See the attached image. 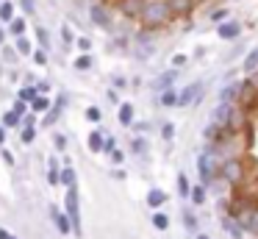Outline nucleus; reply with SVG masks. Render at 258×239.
Returning <instances> with one entry per match:
<instances>
[{
  "instance_id": "nucleus-24",
  "label": "nucleus",
  "mask_w": 258,
  "mask_h": 239,
  "mask_svg": "<svg viewBox=\"0 0 258 239\" xmlns=\"http://www.w3.org/2000/svg\"><path fill=\"white\" fill-rule=\"evenodd\" d=\"M9 33H12V36H23L25 33V20L12 17V20H9Z\"/></svg>"
},
{
  "instance_id": "nucleus-16",
  "label": "nucleus",
  "mask_w": 258,
  "mask_h": 239,
  "mask_svg": "<svg viewBox=\"0 0 258 239\" xmlns=\"http://www.w3.org/2000/svg\"><path fill=\"white\" fill-rule=\"evenodd\" d=\"M142 6H145V0H119V9L125 17H139Z\"/></svg>"
},
{
  "instance_id": "nucleus-44",
  "label": "nucleus",
  "mask_w": 258,
  "mask_h": 239,
  "mask_svg": "<svg viewBox=\"0 0 258 239\" xmlns=\"http://www.w3.org/2000/svg\"><path fill=\"white\" fill-rule=\"evenodd\" d=\"M0 156H3V161H6L9 167L14 164V153H12V150H9V148H3V145H0Z\"/></svg>"
},
{
  "instance_id": "nucleus-56",
  "label": "nucleus",
  "mask_w": 258,
  "mask_h": 239,
  "mask_svg": "<svg viewBox=\"0 0 258 239\" xmlns=\"http://www.w3.org/2000/svg\"><path fill=\"white\" fill-rule=\"evenodd\" d=\"M0 239H9V231H6V228H0Z\"/></svg>"
},
{
  "instance_id": "nucleus-32",
  "label": "nucleus",
  "mask_w": 258,
  "mask_h": 239,
  "mask_svg": "<svg viewBox=\"0 0 258 239\" xmlns=\"http://www.w3.org/2000/svg\"><path fill=\"white\" fill-rule=\"evenodd\" d=\"M58 114H61V109H58V106H50V109L45 111V120H42V125H53V122L58 120Z\"/></svg>"
},
{
  "instance_id": "nucleus-57",
  "label": "nucleus",
  "mask_w": 258,
  "mask_h": 239,
  "mask_svg": "<svg viewBox=\"0 0 258 239\" xmlns=\"http://www.w3.org/2000/svg\"><path fill=\"white\" fill-rule=\"evenodd\" d=\"M195 239H211L208 233H195Z\"/></svg>"
},
{
  "instance_id": "nucleus-1",
  "label": "nucleus",
  "mask_w": 258,
  "mask_h": 239,
  "mask_svg": "<svg viewBox=\"0 0 258 239\" xmlns=\"http://www.w3.org/2000/svg\"><path fill=\"white\" fill-rule=\"evenodd\" d=\"M172 11H169L167 0H145V6H142L139 17L136 20L142 22V28H147V31H156V28H164L169 20H172Z\"/></svg>"
},
{
  "instance_id": "nucleus-22",
  "label": "nucleus",
  "mask_w": 258,
  "mask_h": 239,
  "mask_svg": "<svg viewBox=\"0 0 258 239\" xmlns=\"http://www.w3.org/2000/svg\"><path fill=\"white\" fill-rule=\"evenodd\" d=\"M189 198H191V203H195V206H203V203H206V183H197V186H191V189H189Z\"/></svg>"
},
{
  "instance_id": "nucleus-13",
  "label": "nucleus",
  "mask_w": 258,
  "mask_h": 239,
  "mask_svg": "<svg viewBox=\"0 0 258 239\" xmlns=\"http://www.w3.org/2000/svg\"><path fill=\"white\" fill-rule=\"evenodd\" d=\"M164 203H167V192L158 189V186H153L150 192H147V206H150V209H161Z\"/></svg>"
},
{
  "instance_id": "nucleus-3",
  "label": "nucleus",
  "mask_w": 258,
  "mask_h": 239,
  "mask_svg": "<svg viewBox=\"0 0 258 239\" xmlns=\"http://www.w3.org/2000/svg\"><path fill=\"white\" fill-rule=\"evenodd\" d=\"M64 214L70 217V225H73V233L81 236V200H78V186L70 183L67 186V195H64Z\"/></svg>"
},
{
  "instance_id": "nucleus-12",
  "label": "nucleus",
  "mask_w": 258,
  "mask_h": 239,
  "mask_svg": "<svg viewBox=\"0 0 258 239\" xmlns=\"http://www.w3.org/2000/svg\"><path fill=\"white\" fill-rule=\"evenodd\" d=\"M222 225H225V231L230 233V239H241V231H244V228H241V222L236 220V217L225 214L222 217Z\"/></svg>"
},
{
  "instance_id": "nucleus-55",
  "label": "nucleus",
  "mask_w": 258,
  "mask_h": 239,
  "mask_svg": "<svg viewBox=\"0 0 258 239\" xmlns=\"http://www.w3.org/2000/svg\"><path fill=\"white\" fill-rule=\"evenodd\" d=\"M0 44H6V31L0 28Z\"/></svg>"
},
{
  "instance_id": "nucleus-10",
  "label": "nucleus",
  "mask_w": 258,
  "mask_h": 239,
  "mask_svg": "<svg viewBox=\"0 0 258 239\" xmlns=\"http://www.w3.org/2000/svg\"><path fill=\"white\" fill-rule=\"evenodd\" d=\"M175 78H178V67H175V70L161 72V75H158L156 81H153V89H156V92H161V89H169V86H172Z\"/></svg>"
},
{
  "instance_id": "nucleus-48",
  "label": "nucleus",
  "mask_w": 258,
  "mask_h": 239,
  "mask_svg": "<svg viewBox=\"0 0 258 239\" xmlns=\"http://www.w3.org/2000/svg\"><path fill=\"white\" fill-rule=\"evenodd\" d=\"M225 17H228V11H225V9H217V11H211V20H214V22H222Z\"/></svg>"
},
{
  "instance_id": "nucleus-50",
  "label": "nucleus",
  "mask_w": 258,
  "mask_h": 239,
  "mask_svg": "<svg viewBox=\"0 0 258 239\" xmlns=\"http://www.w3.org/2000/svg\"><path fill=\"white\" fill-rule=\"evenodd\" d=\"M89 47H92V42H89L86 36H81V39H78V50H84V53H89Z\"/></svg>"
},
{
  "instance_id": "nucleus-17",
  "label": "nucleus",
  "mask_w": 258,
  "mask_h": 239,
  "mask_svg": "<svg viewBox=\"0 0 258 239\" xmlns=\"http://www.w3.org/2000/svg\"><path fill=\"white\" fill-rule=\"evenodd\" d=\"M28 106H31V111H34V114H45V111L50 109V98H45V92H39Z\"/></svg>"
},
{
  "instance_id": "nucleus-46",
  "label": "nucleus",
  "mask_w": 258,
  "mask_h": 239,
  "mask_svg": "<svg viewBox=\"0 0 258 239\" xmlns=\"http://www.w3.org/2000/svg\"><path fill=\"white\" fill-rule=\"evenodd\" d=\"M61 39H64V44H73V31H70V25H61Z\"/></svg>"
},
{
  "instance_id": "nucleus-53",
  "label": "nucleus",
  "mask_w": 258,
  "mask_h": 239,
  "mask_svg": "<svg viewBox=\"0 0 258 239\" xmlns=\"http://www.w3.org/2000/svg\"><path fill=\"white\" fill-rule=\"evenodd\" d=\"M125 83H128V81H125V78H119V75H117V78H114V86H119V89H122V86H125Z\"/></svg>"
},
{
  "instance_id": "nucleus-11",
  "label": "nucleus",
  "mask_w": 258,
  "mask_h": 239,
  "mask_svg": "<svg viewBox=\"0 0 258 239\" xmlns=\"http://www.w3.org/2000/svg\"><path fill=\"white\" fill-rule=\"evenodd\" d=\"M241 86H244V81H236V83H230V86H225L222 92H219V100H225V103H236L239 94H241Z\"/></svg>"
},
{
  "instance_id": "nucleus-21",
  "label": "nucleus",
  "mask_w": 258,
  "mask_h": 239,
  "mask_svg": "<svg viewBox=\"0 0 258 239\" xmlns=\"http://www.w3.org/2000/svg\"><path fill=\"white\" fill-rule=\"evenodd\" d=\"M241 70H244L247 75H252V72L258 70V47H252L250 53H247V59H244V64H241Z\"/></svg>"
},
{
  "instance_id": "nucleus-38",
  "label": "nucleus",
  "mask_w": 258,
  "mask_h": 239,
  "mask_svg": "<svg viewBox=\"0 0 258 239\" xmlns=\"http://www.w3.org/2000/svg\"><path fill=\"white\" fill-rule=\"evenodd\" d=\"M14 50H17V53H31V39H25V33H23V36H17V47H14Z\"/></svg>"
},
{
  "instance_id": "nucleus-34",
  "label": "nucleus",
  "mask_w": 258,
  "mask_h": 239,
  "mask_svg": "<svg viewBox=\"0 0 258 239\" xmlns=\"http://www.w3.org/2000/svg\"><path fill=\"white\" fill-rule=\"evenodd\" d=\"M36 139V125H25L23 128V145H34Z\"/></svg>"
},
{
  "instance_id": "nucleus-28",
  "label": "nucleus",
  "mask_w": 258,
  "mask_h": 239,
  "mask_svg": "<svg viewBox=\"0 0 258 239\" xmlns=\"http://www.w3.org/2000/svg\"><path fill=\"white\" fill-rule=\"evenodd\" d=\"M183 225H186V231L197 233V217H195L191 209H183Z\"/></svg>"
},
{
  "instance_id": "nucleus-49",
  "label": "nucleus",
  "mask_w": 258,
  "mask_h": 239,
  "mask_svg": "<svg viewBox=\"0 0 258 239\" xmlns=\"http://www.w3.org/2000/svg\"><path fill=\"white\" fill-rule=\"evenodd\" d=\"M3 59L14 61V59H17V50H14V47H3Z\"/></svg>"
},
{
  "instance_id": "nucleus-9",
  "label": "nucleus",
  "mask_w": 258,
  "mask_h": 239,
  "mask_svg": "<svg viewBox=\"0 0 258 239\" xmlns=\"http://www.w3.org/2000/svg\"><path fill=\"white\" fill-rule=\"evenodd\" d=\"M230 111H233V103H225V100H219V106L214 109V114H211V122H217V125H228Z\"/></svg>"
},
{
  "instance_id": "nucleus-5",
  "label": "nucleus",
  "mask_w": 258,
  "mask_h": 239,
  "mask_svg": "<svg viewBox=\"0 0 258 239\" xmlns=\"http://www.w3.org/2000/svg\"><path fill=\"white\" fill-rule=\"evenodd\" d=\"M200 94H203V83H189L183 92H178V106H195L200 103Z\"/></svg>"
},
{
  "instance_id": "nucleus-29",
  "label": "nucleus",
  "mask_w": 258,
  "mask_h": 239,
  "mask_svg": "<svg viewBox=\"0 0 258 239\" xmlns=\"http://www.w3.org/2000/svg\"><path fill=\"white\" fill-rule=\"evenodd\" d=\"M0 122H3L6 128H17V125H20V114H17V111H12V109H9L6 114L0 117Z\"/></svg>"
},
{
  "instance_id": "nucleus-31",
  "label": "nucleus",
  "mask_w": 258,
  "mask_h": 239,
  "mask_svg": "<svg viewBox=\"0 0 258 239\" xmlns=\"http://www.w3.org/2000/svg\"><path fill=\"white\" fill-rule=\"evenodd\" d=\"M189 189H191L189 178H186L183 172H178V195H180V198H189Z\"/></svg>"
},
{
  "instance_id": "nucleus-26",
  "label": "nucleus",
  "mask_w": 258,
  "mask_h": 239,
  "mask_svg": "<svg viewBox=\"0 0 258 239\" xmlns=\"http://www.w3.org/2000/svg\"><path fill=\"white\" fill-rule=\"evenodd\" d=\"M14 9H17V6H14L12 0H3V3H0V20L9 22V20L14 17Z\"/></svg>"
},
{
  "instance_id": "nucleus-2",
  "label": "nucleus",
  "mask_w": 258,
  "mask_h": 239,
  "mask_svg": "<svg viewBox=\"0 0 258 239\" xmlns=\"http://www.w3.org/2000/svg\"><path fill=\"white\" fill-rule=\"evenodd\" d=\"M219 150L217 148H208V150H203L200 156H197V172H200V181L206 183H214L219 178Z\"/></svg>"
},
{
  "instance_id": "nucleus-35",
  "label": "nucleus",
  "mask_w": 258,
  "mask_h": 239,
  "mask_svg": "<svg viewBox=\"0 0 258 239\" xmlns=\"http://www.w3.org/2000/svg\"><path fill=\"white\" fill-rule=\"evenodd\" d=\"M92 67V56L89 53H81L78 59H75V70H89Z\"/></svg>"
},
{
  "instance_id": "nucleus-7",
  "label": "nucleus",
  "mask_w": 258,
  "mask_h": 239,
  "mask_svg": "<svg viewBox=\"0 0 258 239\" xmlns=\"http://www.w3.org/2000/svg\"><path fill=\"white\" fill-rule=\"evenodd\" d=\"M217 33H219V39H239V33H241V25L236 20H222L219 22V28H217Z\"/></svg>"
},
{
  "instance_id": "nucleus-37",
  "label": "nucleus",
  "mask_w": 258,
  "mask_h": 239,
  "mask_svg": "<svg viewBox=\"0 0 258 239\" xmlns=\"http://www.w3.org/2000/svg\"><path fill=\"white\" fill-rule=\"evenodd\" d=\"M36 42H39L42 47L47 50V47H50V33H47L45 28H36Z\"/></svg>"
},
{
  "instance_id": "nucleus-47",
  "label": "nucleus",
  "mask_w": 258,
  "mask_h": 239,
  "mask_svg": "<svg viewBox=\"0 0 258 239\" xmlns=\"http://www.w3.org/2000/svg\"><path fill=\"white\" fill-rule=\"evenodd\" d=\"M20 9H23L25 11V14H34V0H20Z\"/></svg>"
},
{
  "instance_id": "nucleus-8",
  "label": "nucleus",
  "mask_w": 258,
  "mask_h": 239,
  "mask_svg": "<svg viewBox=\"0 0 258 239\" xmlns=\"http://www.w3.org/2000/svg\"><path fill=\"white\" fill-rule=\"evenodd\" d=\"M50 220L56 222V228H58V233H73V225H70V217L64 214V211H58V206H50Z\"/></svg>"
},
{
  "instance_id": "nucleus-25",
  "label": "nucleus",
  "mask_w": 258,
  "mask_h": 239,
  "mask_svg": "<svg viewBox=\"0 0 258 239\" xmlns=\"http://www.w3.org/2000/svg\"><path fill=\"white\" fill-rule=\"evenodd\" d=\"M153 50H156V44H153L150 39H145V42H139V47H136V56H139V59H150Z\"/></svg>"
},
{
  "instance_id": "nucleus-36",
  "label": "nucleus",
  "mask_w": 258,
  "mask_h": 239,
  "mask_svg": "<svg viewBox=\"0 0 258 239\" xmlns=\"http://www.w3.org/2000/svg\"><path fill=\"white\" fill-rule=\"evenodd\" d=\"M86 120H89V122H95V125H97V122L103 120V111L97 109V106H89V109H86Z\"/></svg>"
},
{
  "instance_id": "nucleus-42",
  "label": "nucleus",
  "mask_w": 258,
  "mask_h": 239,
  "mask_svg": "<svg viewBox=\"0 0 258 239\" xmlns=\"http://www.w3.org/2000/svg\"><path fill=\"white\" fill-rule=\"evenodd\" d=\"M12 111H17L20 117H23V114H28V103H25V100H20V98H17V103L12 106Z\"/></svg>"
},
{
  "instance_id": "nucleus-43",
  "label": "nucleus",
  "mask_w": 258,
  "mask_h": 239,
  "mask_svg": "<svg viewBox=\"0 0 258 239\" xmlns=\"http://www.w3.org/2000/svg\"><path fill=\"white\" fill-rule=\"evenodd\" d=\"M53 145H56V150H67V136H64V133H56V136H53Z\"/></svg>"
},
{
  "instance_id": "nucleus-40",
  "label": "nucleus",
  "mask_w": 258,
  "mask_h": 239,
  "mask_svg": "<svg viewBox=\"0 0 258 239\" xmlns=\"http://www.w3.org/2000/svg\"><path fill=\"white\" fill-rule=\"evenodd\" d=\"M34 61H36L39 67H45V64H47V50H45V47L34 50Z\"/></svg>"
},
{
  "instance_id": "nucleus-51",
  "label": "nucleus",
  "mask_w": 258,
  "mask_h": 239,
  "mask_svg": "<svg viewBox=\"0 0 258 239\" xmlns=\"http://www.w3.org/2000/svg\"><path fill=\"white\" fill-rule=\"evenodd\" d=\"M106 98H108V103H119V94L114 92V89H108V94H106Z\"/></svg>"
},
{
  "instance_id": "nucleus-39",
  "label": "nucleus",
  "mask_w": 258,
  "mask_h": 239,
  "mask_svg": "<svg viewBox=\"0 0 258 239\" xmlns=\"http://www.w3.org/2000/svg\"><path fill=\"white\" fill-rule=\"evenodd\" d=\"M172 136H175V125L172 122H164L161 125V139L164 142H172Z\"/></svg>"
},
{
  "instance_id": "nucleus-4",
  "label": "nucleus",
  "mask_w": 258,
  "mask_h": 239,
  "mask_svg": "<svg viewBox=\"0 0 258 239\" xmlns=\"http://www.w3.org/2000/svg\"><path fill=\"white\" fill-rule=\"evenodd\" d=\"M219 178H222V181H228L230 186L241 183V181H244V161L236 159V156L222 159V161H219Z\"/></svg>"
},
{
  "instance_id": "nucleus-14",
  "label": "nucleus",
  "mask_w": 258,
  "mask_h": 239,
  "mask_svg": "<svg viewBox=\"0 0 258 239\" xmlns=\"http://www.w3.org/2000/svg\"><path fill=\"white\" fill-rule=\"evenodd\" d=\"M169 11L172 14H191V9H195V0H167Z\"/></svg>"
},
{
  "instance_id": "nucleus-23",
  "label": "nucleus",
  "mask_w": 258,
  "mask_h": 239,
  "mask_svg": "<svg viewBox=\"0 0 258 239\" xmlns=\"http://www.w3.org/2000/svg\"><path fill=\"white\" fill-rule=\"evenodd\" d=\"M36 94H39V89H36V83H25V86L17 92V98H20V100H25V103H31V100H34Z\"/></svg>"
},
{
  "instance_id": "nucleus-20",
  "label": "nucleus",
  "mask_w": 258,
  "mask_h": 239,
  "mask_svg": "<svg viewBox=\"0 0 258 239\" xmlns=\"http://www.w3.org/2000/svg\"><path fill=\"white\" fill-rule=\"evenodd\" d=\"M78 181V175H75V170L70 164H61V172H58V183L61 186H70V183H75Z\"/></svg>"
},
{
  "instance_id": "nucleus-19",
  "label": "nucleus",
  "mask_w": 258,
  "mask_h": 239,
  "mask_svg": "<svg viewBox=\"0 0 258 239\" xmlns=\"http://www.w3.org/2000/svg\"><path fill=\"white\" fill-rule=\"evenodd\" d=\"M117 120L122 122V125H134V106H131V103H119Z\"/></svg>"
},
{
  "instance_id": "nucleus-52",
  "label": "nucleus",
  "mask_w": 258,
  "mask_h": 239,
  "mask_svg": "<svg viewBox=\"0 0 258 239\" xmlns=\"http://www.w3.org/2000/svg\"><path fill=\"white\" fill-rule=\"evenodd\" d=\"M186 64V56H175L172 59V67H183Z\"/></svg>"
},
{
  "instance_id": "nucleus-58",
  "label": "nucleus",
  "mask_w": 258,
  "mask_h": 239,
  "mask_svg": "<svg viewBox=\"0 0 258 239\" xmlns=\"http://www.w3.org/2000/svg\"><path fill=\"white\" fill-rule=\"evenodd\" d=\"M9 239H17V236H12V233H9Z\"/></svg>"
},
{
  "instance_id": "nucleus-54",
  "label": "nucleus",
  "mask_w": 258,
  "mask_h": 239,
  "mask_svg": "<svg viewBox=\"0 0 258 239\" xmlns=\"http://www.w3.org/2000/svg\"><path fill=\"white\" fill-rule=\"evenodd\" d=\"M6 142V125H0V145Z\"/></svg>"
},
{
  "instance_id": "nucleus-30",
  "label": "nucleus",
  "mask_w": 258,
  "mask_h": 239,
  "mask_svg": "<svg viewBox=\"0 0 258 239\" xmlns=\"http://www.w3.org/2000/svg\"><path fill=\"white\" fill-rule=\"evenodd\" d=\"M153 225H156L158 231H167V228H169V217L164 214V211H156V214H153Z\"/></svg>"
},
{
  "instance_id": "nucleus-45",
  "label": "nucleus",
  "mask_w": 258,
  "mask_h": 239,
  "mask_svg": "<svg viewBox=\"0 0 258 239\" xmlns=\"http://www.w3.org/2000/svg\"><path fill=\"white\" fill-rule=\"evenodd\" d=\"M111 161H114V164H122V161H125V153H122L119 148H114V150H111Z\"/></svg>"
},
{
  "instance_id": "nucleus-41",
  "label": "nucleus",
  "mask_w": 258,
  "mask_h": 239,
  "mask_svg": "<svg viewBox=\"0 0 258 239\" xmlns=\"http://www.w3.org/2000/svg\"><path fill=\"white\" fill-rule=\"evenodd\" d=\"M114 148H117V139H114V136H103V153H111Z\"/></svg>"
},
{
  "instance_id": "nucleus-33",
  "label": "nucleus",
  "mask_w": 258,
  "mask_h": 239,
  "mask_svg": "<svg viewBox=\"0 0 258 239\" xmlns=\"http://www.w3.org/2000/svg\"><path fill=\"white\" fill-rule=\"evenodd\" d=\"M131 150H134L136 156H142V153H147V139H142V136H136L134 142H131Z\"/></svg>"
},
{
  "instance_id": "nucleus-27",
  "label": "nucleus",
  "mask_w": 258,
  "mask_h": 239,
  "mask_svg": "<svg viewBox=\"0 0 258 239\" xmlns=\"http://www.w3.org/2000/svg\"><path fill=\"white\" fill-rule=\"evenodd\" d=\"M89 150H92V153H100V150H103V133L100 131H92L89 133Z\"/></svg>"
},
{
  "instance_id": "nucleus-6",
  "label": "nucleus",
  "mask_w": 258,
  "mask_h": 239,
  "mask_svg": "<svg viewBox=\"0 0 258 239\" xmlns=\"http://www.w3.org/2000/svg\"><path fill=\"white\" fill-rule=\"evenodd\" d=\"M89 17H92V22H95V25H100V28H108L111 25V14H108V9L103 3H95L89 9Z\"/></svg>"
},
{
  "instance_id": "nucleus-18",
  "label": "nucleus",
  "mask_w": 258,
  "mask_h": 239,
  "mask_svg": "<svg viewBox=\"0 0 258 239\" xmlns=\"http://www.w3.org/2000/svg\"><path fill=\"white\" fill-rule=\"evenodd\" d=\"M158 103H161L164 109H172V106H178V92H175V89H161V94H158Z\"/></svg>"
},
{
  "instance_id": "nucleus-15",
  "label": "nucleus",
  "mask_w": 258,
  "mask_h": 239,
  "mask_svg": "<svg viewBox=\"0 0 258 239\" xmlns=\"http://www.w3.org/2000/svg\"><path fill=\"white\" fill-rule=\"evenodd\" d=\"M58 172H61V161L50 156V161H47V183L50 186H58Z\"/></svg>"
}]
</instances>
